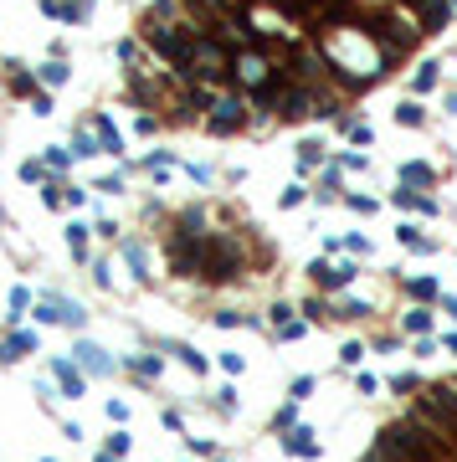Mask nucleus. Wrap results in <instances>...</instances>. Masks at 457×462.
<instances>
[{
    "label": "nucleus",
    "mask_w": 457,
    "mask_h": 462,
    "mask_svg": "<svg viewBox=\"0 0 457 462\" xmlns=\"http://www.w3.org/2000/svg\"><path fill=\"white\" fill-rule=\"evenodd\" d=\"M314 41L324 47V57H329V67H334V82L344 87V93H360V87L370 82H380L390 72V62L385 52L375 47V36H370L360 21H339V26H319Z\"/></svg>",
    "instance_id": "nucleus-1"
},
{
    "label": "nucleus",
    "mask_w": 457,
    "mask_h": 462,
    "mask_svg": "<svg viewBox=\"0 0 457 462\" xmlns=\"http://www.w3.org/2000/svg\"><path fill=\"white\" fill-rule=\"evenodd\" d=\"M396 123H401V128H422V123H426V108H422V103H411V98H406V103L396 108Z\"/></svg>",
    "instance_id": "nucleus-12"
},
{
    "label": "nucleus",
    "mask_w": 457,
    "mask_h": 462,
    "mask_svg": "<svg viewBox=\"0 0 457 462\" xmlns=\"http://www.w3.org/2000/svg\"><path fill=\"white\" fill-rule=\"evenodd\" d=\"M36 329H16L11 339H0V365H16V360H26V355H36Z\"/></svg>",
    "instance_id": "nucleus-5"
},
{
    "label": "nucleus",
    "mask_w": 457,
    "mask_h": 462,
    "mask_svg": "<svg viewBox=\"0 0 457 462\" xmlns=\"http://www.w3.org/2000/svg\"><path fill=\"white\" fill-rule=\"evenodd\" d=\"M350 139H355V144H370L375 134H370V123H350Z\"/></svg>",
    "instance_id": "nucleus-33"
},
{
    "label": "nucleus",
    "mask_w": 457,
    "mask_h": 462,
    "mask_svg": "<svg viewBox=\"0 0 457 462\" xmlns=\"http://www.w3.org/2000/svg\"><path fill=\"white\" fill-rule=\"evenodd\" d=\"M47 462H52V457H47Z\"/></svg>",
    "instance_id": "nucleus-42"
},
{
    "label": "nucleus",
    "mask_w": 457,
    "mask_h": 462,
    "mask_svg": "<svg viewBox=\"0 0 457 462\" xmlns=\"http://www.w3.org/2000/svg\"><path fill=\"white\" fill-rule=\"evenodd\" d=\"M93 190H108V195H114V190H123V175H103V180H98Z\"/></svg>",
    "instance_id": "nucleus-30"
},
{
    "label": "nucleus",
    "mask_w": 457,
    "mask_h": 462,
    "mask_svg": "<svg viewBox=\"0 0 457 462\" xmlns=\"http://www.w3.org/2000/svg\"><path fill=\"white\" fill-rule=\"evenodd\" d=\"M401 247H406V252H431L437 241H431V236H422L417 226H401Z\"/></svg>",
    "instance_id": "nucleus-13"
},
{
    "label": "nucleus",
    "mask_w": 457,
    "mask_h": 462,
    "mask_svg": "<svg viewBox=\"0 0 457 462\" xmlns=\"http://www.w3.org/2000/svg\"><path fill=\"white\" fill-rule=\"evenodd\" d=\"M31 308V288H11V319H21Z\"/></svg>",
    "instance_id": "nucleus-21"
},
{
    "label": "nucleus",
    "mask_w": 457,
    "mask_h": 462,
    "mask_svg": "<svg viewBox=\"0 0 457 462\" xmlns=\"http://www.w3.org/2000/svg\"><path fill=\"white\" fill-rule=\"evenodd\" d=\"M431 87H437V67H422L411 77V93H431Z\"/></svg>",
    "instance_id": "nucleus-20"
},
{
    "label": "nucleus",
    "mask_w": 457,
    "mask_h": 462,
    "mask_svg": "<svg viewBox=\"0 0 457 462\" xmlns=\"http://www.w3.org/2000/svg\"><path fill=\"white\" fill-rule=\"evenodd\" d=\"M390 201H396L401 211H422V216H437V201H431V195H422V190H396Z\"/></svg>",
    "instance_id": "nucleus-10"
},
{
    "label": "nucleus",
    "mask_w": 457,
    "mask_h": 462,
    "mask_svg": "<svg viewBox=\"0 0 457 462\" xmlns=\"http://www.w3.org/2000/svg\"><path fill=\"white\" fill-rule=\"evenodd\" d=\"M350 211H360V216H370V211H375V201H370V195H350Z\"/></svg>",
    "instance_id": "nucleus-32"
},
{
    "label": "nucleus",
    "mask_w": 457,
    "mask_h": 462,
    "mask_svg": "<svg viewBox=\"0 0 457 462\" xmlns=\"http://www.w3.org/2000/svg\"><path fill=\"white\" fill-rule=\"evenodd\" d=\"M170 349H175V355H180V360H185L190 370H195V375H201V370H206V360H201V355H195V349H185V344H170Z\"/></svg>",
    "instance_id": "nucleus-23"
},
{
    "label": "nucleus",
    "mask_w": 457,
    "mask_h": 462,
    "mask_svg": "<svg viewBox=\"0 0 457 462\" xmlns=\"http://www.w3.org/2000/svg\"><path fill=\"white\" fill-rule=\"evenodd\" d=\"M447 314H452V319H457V298H447Z\"/></svg>",
    "instance_id": "nucleus-39"
},
{
    "label": "nucleus",
    "mask_w": 457,
    "mask_h": 462,
    "mask_svg": "<svg viewBox=\"0 0 457 462\" xmlns=\"http://www.w3.org/2000/svg\"><path fill=\"white\" fill-rule=\"evenodd\" d=\"M123 257H128V268H134V277H149V257L139 241H123Z\"/></svg>",
    "instance_id": "nucleus-14"
},
{
    "label": "nucleus",
    "mask_w": 457,
    "mask_h": 462,
    "mask_svg": "<svg viewBox=\"0 0 457 462\" xmlns=\"http://www.w3.org/2000/svg\"><path fill=\"white\" fill-rule=\"evenodd\" d=\"M288 206H303V185H288V190H282V211H288Z\"/></svg>",
    "instance_id": "nucleus-31"
},
{
    "label": "nucleus",
    "mask_w": 457,
    "mask_h": 462,
    "mask_svg": "<svg viewBox=\"0 0 457 462\" xmlns=\"http://www.w3.org/2000/svg\"><path fill=\"white\" fill-rule=\"evenodd\" d=\"M67 160H72L67 149H47V165H52V170H67Z\"/></svg>",
    "instance_id": "nucleus-29"
},
{
    "label": "nucleus",
    "mask_w": 457,
    "mask_h": 462,
    "mask_svg": "<svg viewBox=\"0 0 457 462\" xmlns=\"http://www.w3.org/2000/svg\"><path fill=\"white\" fill-rule=\"evenodd\" d=\"M72 154H77V160H88V154H103L98 134H77V139H72Z\"/></svg>",
    "instance_id": "nucleus-18"
},
{
    "label": "nucleus",
    "mask_w": 457,
    "mask_h": 462,
    "mask_svg": "<svg viewBox=\"0 0 457 462\" xmlns=\"http://www.w3.org/2000/svg\"><path fill=\"white\" fill-rule=\"evenodd\" d=\"M67 247H72V257H88V226H82V221L67 226Z\"/></svg>",
    "instance_id": "nucleus-15"
},
{
    "label": "nucleus",
    "mask_w": 457,
    "mask_h": 462,
    "mask_svg": "<svg viewBox=\"0 0 457 462\" xmlns=\"http://www.w3.org/2000/svg\"><path fill=\"white\" fill-rule=\"evenodd\" d=\"M98 462H119V457H114V452H98Z\"/></svg>",
    "instance_id": "nucleus-38"
},
{
    "label": "nucleus",
    "mask_w": 457,
    "mask_h": 462,
    "mask_svg": "<svg viewBox=\"0 0 457 462\" xmlns=\"http://www.w3.org/2000/svg\"><path fill=\"white\" fill-rule=\"evenodd\" d=\"M41 82H67V67H62V62H47V67H41Z\"/></svg>",
    "instance_id": "nucleus-24"
},
{
    "label": "nucleus",
    "mask_w": 457,
    "mask_h": 462,
    "mask_svg": "<svg viewBox=\"0 0 457 462\" xmlns=\"http://www.w3.org/2000/svg\"><path fill=\"white\" fill-rule=\"evenodd\" d=\"M134 128H139V134H155L160 119H155V114H139V123H134Z\"/></svg>",
    "instance_id": "nucleus-37"
},
{
    "label": "nucleus",
    "mask_w": 457,
    "mask_h": 462,
    "mask_svg": "<svg viewBox=\"0 0 457 462\" xmlns=\"http://www.w3.org/2000/svg\"><path fill=\"white\" fill-rule=\"evenodd\" d=\"M52 375H57V385H62V395H82V370L72 365V360H52Z\"/></svg>",
    "instance_id": "nucleus-7"
},
{
    "label": "nucleus",
    "mask_w": 457,
    "mask_h": 462,
    "mask_svg": "<svg viewBox=\"0 0 457 462\" xmlns=\"http://www.w3.org/2000/svg\"><path fill=\"white\" fill-rule=\"evenodd\" d=\"M82 6H93V0H82Z\"/></svg>",
    "instance_id": "nucleus-41"
},
{
    "label": "nucleus",
    "mask_w": 457,
    "mask_h": 462,
    "mask_svg": "<svg viewBox=\"0 0 457 462\" xmlns=\"http://www.w3.org/2000/svg\"><path fill=\"white\" fill-rule=\"evenodd\" d=\"M93 134H98L103 154H123V139H119V128H114V119H108V114H98V119H93Z\"/></svg>",
    "instance_id": "nucleus-9"
},
{
    "label": "nucleus",
    "mask_w": 457,
    "mask_h": 462,
    "mask_svg": "<svg viewBox=\"0 0 457 462\" xmlns=\"http://www.w3.org/2000/svg\"><path fill=\"white\" fill-rule=\"evenodd\" d=\"M339 165H344V170H370V160H365L360 149H350V154H339Z\"/></svg>",
    "instance_id": "nucleus-25"
},
{
    "label": "nucleus",
    "mask_w": 457,
    "mask_h": 462,
    "mask_svg": "<svg viewBox=\"0 0 457 462\" xmlns=\"http://www.w3.org/2000/svg\"><path fill=\"white\" fill-rule=\"evenodd\" d=\"M108 452L123 457V452H128V431H114V436H108Z\"/></svg>",
    "instance_id": "nucleus-28"
},
{
    "label": "nucleus",
    "mask_w": 457,
    "mask_h": 462,
    "mask_svg": "<svg viewBox=\"0 0 457 462\" xmlns=\"http://www.w3.org/2000/svg\"><path fill=\"white\" fill-rule=\"evenodd\" d=\"M447 349H452V355H457V334H447Z\"/></svg>",
    "instance_id": "nucleus-40"
},
{
    "label": "nucleus",
    "mask_w": 457,
    "mask_h": 462,
    "mask_svg": "<svg viewBox=\"0 0 457 462\" xmlns=\"http://www.w3.org/2000/svg\"><path fill=\"white\" fill-rule=\"evenodd\" d=\"M201 123L211 134H236V128H247V98L242 93H216V103L206 108Z\"/></svg>",
    "instance_id": "nucleus-2"
},
{
    "label": "nucleus",
    "mask_w": 457,
    "mask_h": 462,
    "mask_svg": "<svg viewBox=\"0 0 457 462\" xmlns=\"http://www.w3.org/2000/svg\"><path fill=\"white\" fill-rule=\"evenodd\" d=\"M319 160H324V144H319V139H309V144H298V165H303V170H314Z\"/></svg>",
    "instance_id": "nucleus-17"
},
{
    "label": "nucleus",
    "mask_w": 457,
    "mask_h": 462,
    "mask_svg": "<svg viewBox=\"0 0 457 462\" xmlns=\"http://www.w3.org/2000/svg\"><path fill=\"white\" fill-rule=\"evenodd\" d=\"M314 288H324V293H339V288H350L355 282V268L350 262H314Z\"/></svg>",
    "instance_id": "nucleus-3"
},
{
    "label": "nucleus",
    "mask_w": 457,
    "mask_h": 462,
    "mask_svg": "<svg viewBox=\"0 0 457 462\" xmlns=\"http://www.w3.org/2000/svg\"><path fill=\"white\" fill-rule=\"evenodd\" d=\"M426 329H431V314H426V308H411V314H406V334H426Z\"/></svg>",
    "instance_id": "nucleus-19"
},
{
    "label": "nucleus",
    "mask_w": 457,
    "mask_h": 462,
    "mask_svg": "<svg viewBox=\"0 0 457 462\" xmlns=\"http://www.w3.org/2000/svg\"><path fill=\"white\" fill-rule=\"evenodd\" d=\"M401 185H406V190H431V185H437V170L422 165V160H406V165H401Z\"/></svg>",
    "instance_id": "nucleus-6"
},
{
    "label": "nucleus",
    "mask_w": 457,
    "mask_h": 462,
    "mask_svg": "<svg viewBox=\"0 0 457 462\" xmlns=\"http://www.w3.org/2000/svg\"><path fill=\"white\" fill-rule=\"evenodd\" d=\"M185 170H190V180H195V185H211V170H206V165H185Z\"/></svg>",
    "instance_id": "nucleus-34"
},
{
    "label": "nucleus",
    "mask_w": 457,
    "mask_h": 462,
    "mask_svg": "<svg viewBox=\"0 0 457 462\" xmlns=\"http://www.w3.org/2000/svg\"><path fill=\"white\" fill-rule=\"evenodd\" d=\"M108 422H128V406L123 401H108Z\"/></svg>",
    "instance_id": "nucleus-36"
},
{
    "label": "nucleus",
    "mask_w": 457,
    "mask_h": 462,
    "mask_svg": "<svg viewBox=\"0 0 457 462\" xmlns=\"http://www.w3.org/2000/svg\"><path fill=\"white\" fill-rule=\"evenodd\" d=\"M41 175H47V165H36V160H26V165H21V180H31V185H36Z\"/></svg>",
    "instance_id": "nucleus-26"
},
{
    "label": "nucleus",
    "mask_w": 457,
    "mask_h": 462,
    "mask_svg": "<svg viewBox=\"0 0 457 462\" xmlns=\"http://www.w3.org/2000/svg\"><path fill=\"white\" fill-rule=\"evenodd\" d=\"M36 319H41V324H62V319H57V308H52V298H47V303L36 308Z\"/></svg>",
    "instance_id": "nucleus-35"
},
{
    "label": "nucleus",
    "mask_w": 457,
    "mask_h": 462,
    "mask_svg": "<svg viewBox=\"0 0 457 462\" xmlns=\"http://www.w3.org/2000/svg\"><path fill=\"white\" fill-rule=\"evenodd\" d=\"M72 355H77V365H82V370H93V375H108V370H114V360H108L98 344H77Z\"/></svg>",
    "instance_id": "nucleus-8"
},
{
    "label": "nucleus",
    "mask_w": 457,
    "mask_h": 462,
    "mask_svg": "<svg viewBox=\"0 0 457 462\" xmlns=\"http://www.w3.org/2000/svg\"><path fill=\"white\" fill-rule=\"evenodd\" d=\"M282 447H288L293 457H319V442H314V431H303V427H293L288 436H282Z\"/></svg>",
    "instance_id": "nucleus-11"
},
{
    "label": "nucleus",
    "mask_w": 457,
    "mask_h": 462,
    "mask_svg": "<svg viewBox=\"0 0 457 462\" xmlns=\"http://www.w3.org/2000/svg\"><path fill=\"white\" fill-rule=\"evenodd\" d=\"M452 0H417V6H411V16H417V26L431 36V31H442L447 26V21H452Z\"/></svg>",
    "instance_id": "nucleus-4"
},
{
    "label": "nucleus",
    "mask_w": 457,
    "mask_h": 462,
    "mask_svg": "<svg viewBox=\"0 0 457 462\" xmlns=\"http://www.w3.org/2000/svg\"><path fill=\"white\" fill-rule=\"evenodd\" d=\"M11 87H16V93H31V98H36V82H31L26 72H11Z\"/></svg>",
    "instance_id": "nucleus-27"
},
{
    "label": "nucleus",
    "mask_w": 457,
    "mask_h": 462,
    "mask_svg": "<svg viewBox=\"0 0 457 462\" xmlns=\"http://www.w3.org/2000/svg\"><path fill=\"white\" fill-rule=\"evenodd\" d=\"M314 195H319V201H334V195H339V170H334V165L324 170V180H319V190H314Z\"/></svg>",
    "instance_id": "nucleus-16"
},
{
    "label": "nucleus",
    "mask_w": 457,
    "mask_h": 462,
    "mask_svg": "<svg viewBox=\"0 0 457 462\" xmlns=\"http://www.w3.org/2000/svg\"><path fill=\"white\" fill-rule=\"evenodd\" d=\"M406 288H411V298H437V282H431V277H417V282H406Z\"/></svg>",
    "instance_id": "nucleus-22"
}]
</instances>
